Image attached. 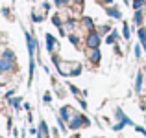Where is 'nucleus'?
<instances>
[{
	"mask_svg": "<svg viewBox=\"0 0 146 138\" xmlns=\"http://www.w3.org/2000/svg\"><path fill=\"white\" fill-rule=\"evenodd\" d=\"M87 57H89L91 61H94V63H98V61H100V52H98V48H89V50H87Z\"/></svg>",
	"mask_w": 146,
	"mask_h": 138,
	"instance_id": "f03ea898",
	"label": "nucleus"
},
{
	"mask_svg": "<svg viewBox=\"0 0 146 138\" xmlns=\"http://www.w3.org/2000/svg\"><path fill=\"white\" fill-rule=\"evenodd\" d=\"M87 46H89V48H98L100 46V33L91 32L89 35H87Z\"/></svg>",
	"mask_w": 146,
	"mask_h": 138,
	"instance_id": "f257e3e1",
	"label": "nucleus"
},
{
	"mask_svg": "<svg viewBox=\"0 0 146 138\" xmlns=\"http://www.w3.org/2000/svg\"><path fill=\"white\" fill-rule=\"evenodd\" d=\"M107 13H109L113 18H120V17H122V13L117 9V7H109V9H107Z\"/></svg>",
	"mask_w": 146,
	"mask_h": 138,
	"instance_id": "20e7f679",
	"label": "nucleus"
},
{
	"mask_svg": "<svg viewBox=\"0 0 146 138\" xmlns=\"http://www.w3.org/2000/svg\"><path fill=\"white\" fill-rule=\"evenodd\" d=\"M109 32V26H100V33H107Z\"/></svg>",
	"mask_w": 146,
	"mask_h": 138,
	"instance_id": "6e6552de",
	"label": "nucleus"
},
{
	"mask_svg": "<svg viewBox=\"0 0 146 138\" xmlns=\"http://www.w3.org/2000/svg\"><path fill=\"white\" fill-rule=\"evenodd\" d=\"M76 2H82V0H76Z\"/></svg>",
	"mask_w": 146,
	"mask_h": 138,
	"instance_id": "f8f14e48",
	"label": "nucleus"
},
{
	"mask_svg": "<svg viewBox=\"0 0 146 138\" xmlns=\"http://www.w3.org/2000/svg\"><path fill=\"white\" fill-rule=\"evenodd\" d=\"M104 4H107V6H111V4H113V0H102Z\"/></svg>",
	"mask_w": 146,
	"mask_h": 138,
	"instance_id": "9b49d317",
	"label": "nucleus"
},
{
	"mask_svg": "<svg viewBox=\"0 0 146 138\" xmlns=\"http://www.w3.org/2000/svg\"><path fill=\"white\" fill-rule=\"evenodd\" d=\"M135 87H137V90H141V87H143V76H141V74L137 76V85Z\"/></svg>",
	"mask_w": 146,
	"mask_h": 138,
	"instance_id": "0eeeda50",
	"label": "nucleus"
},
{
	"mask_svg": "<svg viewBox=\"0 0 146 138\" xmlns=\"http://www.w3.org/2000/svg\"><path fill=\"white\" fill-rule=\"evenodd\" d=\"M54 2H56V6H57V7H63V6H67L70 0H54Z\"/></svg>",
	"mask_w": 146,
	"mask_h": 138,
	"instance_id": "423d86ee",
	"label": "nucleus"
},
{
	"mask_svg": "<svg viewBox=\"0 0 146 138\" xmlns=\"http://www.w3.org/2000/svg\"><path fill=\"white\" fill-rule=\"evenodd\" d=\"M54 44H56V39H54L50 33H46V48H48V52L54 50Z\"/></svg>",
	"mask_w": 146,
	"mask_h": 138,
	"instance_id": "7ed1b4c3",
	"label": "nucleus"
},
{
	"mask_svg": "<svg viewBox=\"0 0 146 138\" xmlns=\"http://www.w3.org/2000/svg\"><path fill=\"white\" fill-rule=\"evenodd\" d=\"M135 55H137V57H141V50H139V46H135Z\"/></svg>",
	"mask_w": 146,
	"mask_h": 138,
	"instance_id": "9d476101",
	"label": "nucleus"
},
{
	"mask_svg": "<svg viewBox=\"0 0 146 138\" xmlns=\"http://www.w3.org/2000/svg\"><path fill=\"white\" fill-rule=\"evenodd\" d=\"M117 37H118V32H113V33H111V35H109V37L106 39V43H107V44H113Z\"/></svg>",
	"mask_w": 146,
	"mask_h": 138,
	"instance_id": "39448f33",
	"label": "nucleus"
},
{
	"mask_svg": "<svg viewBox=\"0 0 146 138\" xmlns=\"http://www.w3.org/2000/svg\"><path fill=\"white\" fill-rule=\"evenodd\" d=\"M124 37L129 39V28H128V26H124Z\"/></svg>",
	"mask_w": 146,
	"mask_h": 138,
	"instance_id": "1a4fd4ad",
	"label": "nucleus"
}]
</instances>
